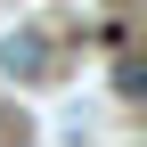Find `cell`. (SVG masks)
Returning a JSON list of instances; mask_svg holds the SVG:
<instances>
[{"mask_svg": "<svg viewBox=\"0 0 147 147\" xmlns=\"http://www.w3.org/2000/svg\"><path fill=\"white\" fill-rule=\"evenodd\" d=\"M115 90L123 98H147V57H115Z\"/></svg>", "mask_w": 147, "mask_h": 147, "instance_id": "1", "label": "cell"}]
</instances>
